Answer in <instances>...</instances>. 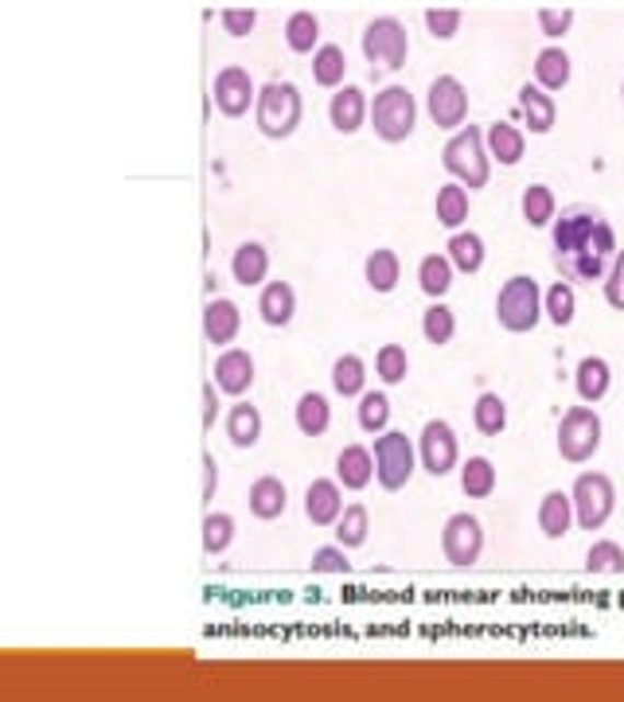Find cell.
<instances>
[{
	"label": "cell",
	"instance_id": "8992f818",
	"mask_svg": "<svg viewBox=\"0 0 624 702\" xmlns=\"http://www.w3.org/2000/svg\"><path fill=\"white\" fill-rule=\"evenodd\" d=\"M414 125H418V102H414V94L406 87H383L379 94H374L371 102V129L379 141L386 145H402L411 141Z\"/></svg>",
	"mask_w": 624,
	"mask_h": 702
},
{
	"label": "cell",
	"instance_id": "d4e9b609",
	"mask_svg": "<svg viewBox=\"0 0 624 702\" xmlns=\"http://www.w3.org/2000/svg\"><path fill=\"white\" fill-rule=\"evenodd\" d=\"M469 211H473V199H469V187H461L457 180L437 187L434 196V215L437 222L446 227V231H461L464 222H469Z\"/></svg>",
	"mask_w": 624,
	"mask_h": 702
},
{
	"label": "cell",
	"instance_id": "74e56055",
	"mask_svg": "<svg viewBox=\"0 0 624 702\" xmlns=\"http://www.w3.org/2000/svg\"><path fill=\"white\" fill-rule=\"evenodd\" d=\"M499 476H496V464L488 461V457H469V461L461 464V492L469 499H488L492 492H496Z\"/></svg>",
	"mask_w": 624,
	"mask_h": 702
},
{
	"label": "cell",
	"instance_id": "ba28073f",
	"mask_svg": "<svg viewBox=\"0 0 624 702\" xmlns=\"http://www.w3.org/2000/svg\"><path fill=\"white\" fill-rule=\"evenodd\" d=\"M601 434L605 426H601V414H593V406L586 402L570 406L558 422V457L566 464H586L601 449Z\"/></svg>",
	"mask_w": 624,
	"mask_h": 702
},
{
	"label": "cell",
	"instance_id": "8fae6325",
	"mask_svg": "<svg viewBox=\"0 0 624 702\" xmlns=\"http://www.w3.org/2000/svg\"><path fill=\"white\" fill-rule=\"evenodd\" d=\"M418 461L429 476H449V472L461 464V441H457V429L446 418H434L421 426L418 434Z\"/></svg>",
	"mask_w": 624,
	"mask_h": 702
},
{
	"label": "cell",
	"instance_id": "ac0fdd59",
	"mask_svg": "<svg viewBox=\"0 0 624 702\" xmlns=\"http://www.w3.org/2000/svg\"><path fill=\"white\" fill-rule=\"evenodd\" d=\"M484 145H488V157L499 169H516L527 157V134H519L511 122H492L484 129Z\"/></svg>",
	"mask_w": 624,
	"mask_h": 702
},
{
	"label": "cell",
	"instance_id": "f6af8a7d",
	"mask_svg": "<svg viewBox=\"0 0 624 702\" xmlns=\"http://www.w3.org/2000/svg\"><path fill=\"white\" fill-rule=\"evenodd\" d=\"M586 569L589 574H624V551L621 542L613 539H598L586 551Z\"/></svg>",
	"mask_w": 624,
	"mask_h": 702
},
{
	"label": "cell",
	"instance_id": "8d00e7d4",
	"mask_svg": "<svg viewBox=\"0 0 624 702\" xmlns=\"http://www.w3.org/2000/svg\"><path fill=\"white\" fill-rule=\"evenodd\" d=\"M332 391L339 394V399H363L367 394V364L359 356H339L336 364H332Z\"/></svg>",
	"mask_w": 624,
	"mask_h": 702
},
{
	"label": "cell",
	"instance_id": "7bdbcfd3",
	"mask_svg": "<svg viewBox=\"0 0 624 702\" xmlns=\"http://www.w3.org/2000/svg\"><path fill=\"white\" fill-rule=\"evenodd\" d=\"M386 422H391V394L367 391L363 399H359V429H367V434H383Z\"/></svg>",
	"mask_w": 624,
	"mask_h": 702
},
{
	"label": "cell",
	"instance_id": "c3c4849f",
	"mask_svg": "<svg viewBox=\"0 0 624 702\" xmlns=\"http://www.w3.org/2000/svg\"><path fill=\"white\" fill-rule=\"evenodd\" d=\"M535 20L546 39H562L574 27V9H539Z\"/></svg>",
	"mask_w": 624,
	"mask_h": 702
},
{
	"label": "cell",
	"instance_id": "30bf717a",
	"mask_svg": "<svg viewBox=\"0 0 624 702\" xmlns=\"http://www.w3.org/2000/svg\"><path fill=\"white\" fill-rule=\"evenodd\" d=\"M441 554L453 569H469L484 554V523L473 511H457L441 527Z\"/></svg>",
	"mask_w": 624,
	"mask_h": 702
},
{
	"label": "cell",
	"instance_id": "52a82bcc",
	"mask_svg": "<svg viewBox=\"0 0 624 702\" xmlns=\"http://www.w3.org/2000/svg\"><path fill=\"white\" fill-rule=\"evenodd\" d=\"M570 499H574V523L586 534H593L613 519L616 488L605 472H581L570 488Z\"/></svg>",
	"mask_w": 624,
	"mask_h": 702
},
{
	"label": "cell",
	"instance_id": "7402d4cb",
	"mask_svg": "<svg viewBox=\"0 0 624 702\" xmlns=\"http://www.w3.org/2000/svg\"><path fill=\"white\" fill-rule=\"evenodd\" d=\"M258 317L269 329H286L297 317V289L289 281H266L258 297Z\"/></svg>",
	"mask_w": 624,
	"mask_h": 702
},
{
	"label": "cell",
	"instance_id": "4316f807",
	"mask_svg": "<svg viewBox=\"0 0 624 702\" xmlns=\"http://www.w3.org/2000/svg\"><path fill=\"white\" fill-rule=\"evenodd\" d=\"M231 274L242 289H254V285H266V274H269V250L262 242H242L234 250L231 258Z\"/></svg>",
	"mask_w": 624,
	"mask_h": 702
},
{
	"label": "cell",
	"instance_id": "ffe728a7",
	"mask_svg": "<svg viewBox=\"0 0 624 702\" xmlns=\"http://www.w3.org/2000/svg\"><path fill=\"white\" fill-rule=\"evenodd\" d=\"M535 523L539 531L546 534V539H566L574 527V499L570 492H546L543 499H539V511H535Z\"/></svg>",
	"mask_w": 624,
	"mask_h": 702
},
{
	"label": "cell",
	"instance_id": "f1b7e54d",
	"mask_svg": "<svg viewBox=\"0 0 624 702\" xmlns=\"http://www.w3.org/2000/svg\"><path fill=\"white\" fill-rule=\"evenodd\" d=\"M289 504V492L286 484L277 481V476H258V481L250 484V516L254 519H281Z\"/></svg>",
	"mask_w": 624,
	"mask_h": 702
},
{
	"label": "cell",
	"instance_id": "5bb4252c",
	"mask_svg": "<svg viewBox=\"0 0 624 702\" xmlns=\"http://www.w3.org/2000/svg\"><path fill=\"white\" fill-rule=\"evenodd\" d=\"M254 375H258V367H254V356L250 352H242V347H231V352H223V356L215 359V387L223 394H231V399H242V394L254 387Z\"/></svg>",
	"mask_w": 624,
	"mask_h": 702
},
{
	"label": "cell",
	"instance_id": "ee69618b",
	"mask_svg": "<svg viewBox=\"0 0 624 702\" xmlns=\"http://www.w3.org/2000/svg\"><path fill=\"white\" fill-rule=\"evenodd\" d=\"M234 531H239L234 516H227V511H211V516L204 519V551H207V554L231 551Z\"/></svg>",
	"mask_w": 624,
	"mask_h": 702
},
{
	"label": "cell",
	"instance_id": "b9f144b4",
	"mask_svg": "<svg viewBox=\"0 0 624 702\" xmlns=\"http://www.w3.org/2000/svg\"><path fill=\"white\" fill-rule=\"evenodd\" d=\"M374 375H379V382H386V387L406 382V375H411V356H406V347L402 344L379 347V352H374Z\"/></svg>",
	"mask_w": 624,
	"mask_h": 702
},
{
	"label": "cell",
	"instance_id": "603a6c76",
	"mask_svg": "<svg viewBox=\"0 0 624 702\" xmlns=\"http://www.w3.org/2000/svg\"><path fill=\"white\" fill-rule=\"evenodd\" d=\"M574 387H578V399L586 402V406H598L609 394V387H613V367H609V359L601 356L581 359V364L574 367Z\"/></svg>",
	"mask_w": 624,
	"mask_h": 702
},
{
	"label": "cell",
	"instance_id": "836d02e7",
	"mask_svg": "<svg viewBox=\"0 0 624 702\" xmlns=\"http://www.w3.org/2000/svg\"><path fill=\"white\" fill-rule=\"evenodd\" d=\"M286 47L293 55H316L321 51V20L309 9H297L286 16Z\"/></svg>",
	"mask_w": 624,
	"mask_h": 702
},
{
	"label": "cell",
	"instance_id": "681fc988",
	"mask_svg": "<svg viewBox=\"0 0 624 702\" xmlns=\"http://www.w3.org/2000/svg\"><path fill=\"white\" fill-rule=\"evenodd\" d=\"M219 24H223L227 36L246 39L250 32L258 27V9H223V16H219Z\"/></svg>",
	"mask_w": 624,
	"mask_h": 702
},
{
	"label": "cell",
	"instance_id": "7a4b0ae2",
	"mask_svg": "<svg viewBox=\"0 0 624 702\" xmlns=\"http://www.w3.org/2000/svg\"><path fill=\"white\" fill-rule=\"evenodd\" d=\"M441 164H446L449 176H453L461 187H469V192H481V187H488L492 157H488V145H484L481 125L469 122L461 134L449 137L446 149H441Z\"/></svg>",
	"mask_w": 624,
	"mask_h": 702
},
{
	"label": "cell",
	"instance_id": "d590c367",
	"mask_svg": "<svg viewBox=\"0 0 624 702\" xmlns=\"http://www.w3.org/2000/svg\"><path fill=\"white\" fill-rule=\"evenodd\" d=\"M543 312L546 321L554 324V329H570L574 317H578V294L570 289V281H554L543 289Z\"/></svg>",
	"mask_w": 624,
	"mask_h": 702
},
{
	"label": "cell",
	"instance_id": "9c48e42d",
	"mask_svg": "<svg viewBox=\"0 0 624 702\" xmlns=\"http://www.w3.org/2000/svg\"><path fill=\"white\" fill-rule=\"evenodd\" d=\"M363 59L383 71H402L411 59V32L398 16H374L363 27Z\"/></svg>",
	"mask_w": 624,
	"mask_h": 702
},
{
	"label": "cell",
	"instance_id": "277c9868",
	"mask_svg": "<svg viewBox=\"0 0 624 702\" xmlns=\"http://www.w3.org/2000/svg\"><path fill=\"white\" fill-rule=\"evenodd\" d=\"M304 117V99L293 82H266L258 87V106H254V122H258V134L269 141H286L297 134V125Z\"/></svg>",
	"mask_w": 624,
	"mask_h": 702
},
{
	"label": "cell",
	"instance_id": "f546056e",
	"mask_svg": "<svg viewBox=\"0 0 624 702\" xmlns=\"http://www.w3.org/2000/svg\"><path fill=\"white\" fill-rule=\"evenodd\" d=\"M293 418H297V429H301L304 437H324V434H328V426H332V402H328V394L304 391L301 399H297Z\"/></svg>",
	"mask_w": 624,
	"mask_h": 702
},
{
	"label": "cell",
	"instance_id": "ab89813d",
	"mask_svg": "<svg viewBox=\"0 0 624 702\" xmlns=\"http://www.w3.org/2000/svg\"><path fill=\"white\" fill-rule=\"evenodd\" d=\"M473 426L476 434L484 437H499L508 429V402L499 399L496 391H484L481 399L473 402Z\"/></svg>",
	"mask_w": 624,
	"mask_h": 702
},
{
	"label": "cell",
	"instance_id": "83f0119b",
	"mask_svg": "<svg viewBox=\"0 0 624 702\" xmlns=\"http://www.w3.org/2000/svg\"><path fill=\"white\" fill-rule=\"evenodd\" d=\"M363 277H367V285H371L374 294H394V289H398V281H402V258L394 254L391 246L371 250V254H367V262H363Z\"/></svg>",
	"mask_w": 624,
	"mask_h": 702
},
{
	"label": "cell",
	"instance_id": "3957f363",
	"mask_svg": "<svg viewBox=\"0 0 624 702\" xmlns=\"http://www.w3.org/2000/svg\"><path fill=\"white\" fill-rule=\"evenodd\" d=\"M496 321L511 336H527L543 321V285L531 274H516L499 285L496 294Z\"/></svg>",
	"mask_w": 624,
	"mask_h": 702
},
{
	"label": "cell",
	"instance_id": "f35d334b",
	"mask_svg": "<svg viewBox=\"0 0 624 702\" xmlns=\"http://www.w3.org/2000/svg\"><path fill=\"white\" fill-rule=\"evenodd\" d=\"M336 539L344 551H359L371 539V511H367V504L344 507V516L336 519Z\"/></svg>",
	"mask_w": 624,
	"mask_h": 702
},
{
	"label": "cell",
	"instance_id": "484cf974",
	"mask_svg": "<svg viewBox=\"0 0 624 702\" xmlns=\"http://www.w3.org/2000/svg\"><path fill=\"white\" fill-rule=\"evenodd\" d=\"M227 441L239 445V449H250V445L262 441V410L254 406V402H234L231 410H227Z\"/></svg>",
	"mask_w": 624,
	"mask_h": 702
},
{
	"label": "cell",
	"instance_id": "cb8c5ba5",
	"mask_svg": "<svg viewBox=\"0 0 624 702\" xmlns=\"http://www.w3.org/2000/svg\"><path fill=\"white\" fill-rule=\"evenodd\" d=\"M570 79H574V62L558 44L543 47V51L535 55V87L539 90H546V94H558V90L570 87Z\"/></svg>",
	"mask_w": 624,
	"mask_h": 702
},
{
	"label": "cell",
	"instance_id": "7dc6e473",
	"mask_svg": "<svg viewBox=\"0 0 624 702\" xmlns=\"http://www.w3.org/2000/svg\"><path fill=\"white\" fill-rule=\"evenodd\" d=\"M309 569H312V574H348V569H351L348 551H344L339 542H328V546H321V551L312 554Z\"/></svg>",
	"mask_w": 624,
	"mask_h": 702
},
{
	"label": "cell",
	"instance_id": "5b68a950",
	"mask_svg": "<svg viewBox=\"0 0 624 702\" xmlns=\"http://www.w3.org/2000/svg\"><path fill=\"white\" fill-rule=\"evenodd\" d=\"M374 481L383 492H402L411 484L414 469H418V441L402 434V429H383L374 437Z\"/></svg>",
	"mask_w": 624,
	"mask_h": 702
},
{
	"label": "cell",
	"instance_id": "44dd1931",
	"mask_svg": "<svg viewBox=\"0 0 624 702\" xmlns=\"http://www.w3.org/2000/svg\"><path fill=\"white\" fill-rule=\"evenodd\" d=\"M336 481L351 492H363L374 481V453L367 445H344L336 457Z\"/></svg>",
	"mask_w": 624,
	"mask_h": 702
},
{
	"label": "cell",
	"instance_id": "2e32d148",
	"mask_svg": "<svg viewBox=\"0 0 624 702\" xmlns=\"http://www.w3.org/2000/svg\"><path fill=\"white\" fill-rule=\"evenodd\" d=\"M371 117V102H367V94L359 87H339L336 94H332V102H328V122H332V129L336 134H359L363 129V122Z\"/></svg>",
	"mask_w": 624,
	"mask_h": 702
},
{
	"label": "cell",
	"instance_id": "6da1fadb",
	"mask_svg": "<svg viewBox=\"0 0 624 702\" xmlns=\"http://www.w3.org/2000/svg\"><path fill=\"white\" fill-rule=\"evenodd\" d=\"M616 258V231L609 215L593 204H574L551 222V262L562 281H605Z\"/></svg>",
	"mask_w": 624,
	"mask_h": 702
},
{
	"label": "cell",
	"instance_id": "1f68e13d",
	"mask_svg": "<svg viewBox=\"0 0 624 702\" xmlns=\"http://www.w3.org/2000/svg\"><path fill=\"white\" fill-rule=\"evenodd\" d=\"M446 258L453 262V269H461V274H481L488 250H484V239L476 231H453L449 234Z\"/></svg>",
	"mask_w": 624,
	"mask_h": 702
},
{
	"label": "cell",
	"instance_id": "db71d44e",
	"mask_svg": "<svg viewBox=\"0 0 624 702\" xmlns=\"http://www.w3.org/2000/svg\"><path fill=\"white\" fill-rule=\"evenodd\" d=\"M621 102H624V82H621Z\"/></svg>",
	"mask_w": 624,
	"mask_h": 702
},
{
	"label": "cell",
	"instance_id": "4fadbf2b",
	"mask_svg": "<svg viewBox=\"0 0 624 702\" xmlns=\"http://www.w3.org/2000/svg\"><path fill=\"white\" fill-rule=\"evenodd\" d=\"M211 102L223 117H246L250 106H258V87L242 67H223L211 79Z\"/></svg>",
	"mask_w": 624,
	"mask_h": 702
},
{
	"label": "cell",
	"instance_id": "e0dca14e",
	"mask_svg": "<svg viewBox=\"0 0 624 702\" xmlns=\"http://www.w3.org/2000/svg\"><path fill=\"white\" fill-rule=\"evenodd\" d=\"M304 516L312 527H336L344 516V496H339V481H312L304 488Z\"/></svg>",
	"mask_w": 624,
	"mask_h": 702
},
{
	"label": "cell",
	"instance_id": "4dcf8cb0",
	"mask_svg": "<svg viewBox=\"0 0 624 702\" xmlns=\"http://www.w3.org/2000/svg\"><path fill=\"white\" fill-rule=\"evenodd\" d=\"M519 211H523L527 227H551L558 219V196L551 184H527L519 196Z\"/></svg>",
	"mask_w": 624,
	"mask_h": 702
},
{
	"label": "cell",
	"instance_id": "bcb514c9",
	"mask_svg": "<svg viewBox=\"0 0 624 702\" xmlns=\"http://www.w3.org/2000/svg\"><path fill=\"white\" fill-rule=\"evenodd\" d=\"M464 24L461 9H426V32L434 39H453Z\"/></svg>",
	"mask_w": 624,
	"mask_h": 702
},
{
	"label": "cell",
	"instance_id": "d6986e66",
	"mask_svg": "<svg viewBox=\"0 0 624 702\" xmlns=\"http://www.w3.org/2000/svg\"><path fill=\"white\" fill-rule=\"evenodd\" d=\"M519 114H523L531 134H551L554 122H558V102H554V94L539 90L535 82H523L519 87Z\"/></svg>",
	"mask_w": 624,
	"mask_h": 702
},
{
	"label": "cell",
	"instance_id": "f907efd6",
	"mask_svg": "<svg viewBox=\"0 0 624 702\" xmlns=\"http://www.w3.org/2000/svg\"><path fill=\"white\" fill-rule=\"evenodd\" d=\"M605 304L616 312H624V250H616L613 266L605 274Z\"/></svg>",
	"mask_w": 624,
	"mask_h": 702
},
{
	"label": "cell",
	"instance_id": "9a60e30c",
	"mask_svg": "<svg viewBox=\"0 0 624 702\" xmlns=\"http://www.w3.org/2000/svg\"><path fill=\"white\" fill-rule=\"evenodd\" d=\"M242 332V309L231 297H211L204 309V340L211 347H231Z\"/></svg>",
	"mask_w": 624,
	"mask_h": 702
},
{
	"label": "cell",
	"instance_id": "816d5d0a",
	"mask_svg": "<svg viewBox=\"0 0 624 702\" xmlns=\"http://www.w3.org/2000/svg\"><path fill=\"white\" fill-rule=\"evenodd\" d=\"M215 418H219V387L207 382L204 387V429H211Z\"/></svg>",
	"mask_w": 624,
	"mask_h": 702
},
{
	"label": "cell",
	"instance_id": "f5cc1de1",
	"mask_svg": "<svg viewBox=\"0 0 624 702\" xmlns=\"http://www.w3.org/2000/svg\"><path fill=\"white\" fill-rule=\"evenodd\" d=\"M215 484H219V464H215L211 453H204V504L215 499Z\"/></svg>",
	"mask_w": 624,
	"mask_h": 702
},
{
	"label": "cell",
	"instance_id": "d6a6232c",
	"mask_svg": "<svg viewBox=\"0 0 624 702\" xmlns=\"http://www.w3.org/2000/svg\"><path fill=\"white\" fill-rule=\"evenodd\" d=\"M344 74H348V55H344V47H339V44H321V51L312 55V82L336 94L339 87H348V82H344Z\"/></svg>",
	"mask_w": 624,
	"mask_h": 702
},
{
	"label": "cell",
	"instance_id": "60d3db41",
	"mask_svg": "<svg viewBox=\"0 0 624 702\" xmlns=\"http://www.w3.org/2000/svg\"><path fill=\"white\" fill-rule=\"evenodd\" d=\"M421 336H426V344H434V347L453 344V336H457V312L449 309L446 301H434L426 312H421Z\"/></svg>",
	"mask_w": 624,
	"mask_h": 702
},
{
	"label": "cell",
	"instance_id": "7c38bea8",
	"mask_svg": "<svg viewBox=\"0 0 624 702\" xmlns=\"http://www.w3.org/2000/svg\"><path fill=\"white\" fill-rule=\"evenodd\" d=\"M426 110L437 129H446V134L461 129L464 117H469V90H464V82L457 79V74H437V79L429 82Z\"/></svg>",
	"mask_w": 624,
	"mask_h": 702
},
{
	"label": "cell",
	"instance_id": "e575fe53",
	"mask_svg": "<svg viewBox=\"0 0 624 702\" xmlns=\"http://www.w3.org/2000/svg\"><path fill=\"white\" fill-rule=\"evenodd\" d=\"M453 274L457 269L446 254H426V258L418 262V289L429 301H441V297L453 289Z\"/></svg>",
	"mask_w": 624,
	"mask_h": 702
}]
</instances>
